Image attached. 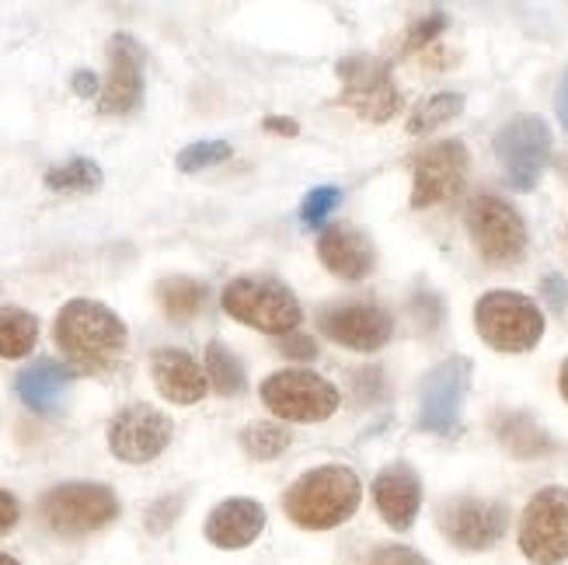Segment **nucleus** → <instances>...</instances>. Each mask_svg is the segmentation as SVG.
Returning <instances> with one entry per match:
<instances>
[{
	"label": "nucleus",
	"mask_w": 568,
	"mask_h": 565,
	"mask_svg": "<svg viewBox=\"0 0 568 565\" xmlns=\"http://www.w3.org/2000/svg\"><path fill=\"white\" fill-rule=\"evenodd\" d=\"M57 346L67 353L70 371L102 374L126 350V325L105 304L70 301L57 314Z\"/></svg>",
	"instance_id": "obj_1"
},
{
	"label": "nucleus",
	"mask_w": 568,
	"mask_h": 565,
	"mask_svg": "<svg viewBox=\"0 0 568 565\" xmlns=\"http://www.w3.org/2000/svg\"><path fill=\"white\" fill-rule=\"evenodd\" d=\"M359 500H363L359 475L353 468H345V464H325V468L301 475L286 488L283 509L296 527L332 531L353 517L359 509Z\"/></svg>",
	"instance_id": "obj_2"
},
{
	"label": "nucleus",
	"mask_w": 568,
	"mask_h": 565,
	"mask_svg": "<svg viewBox=\"0 0 568 565\" xmlns=\"http://www.w3.org/2000/svg\"><path fill=\"white\" fill-rule=\"evenodd\" d=\"M220 304H224V311L237 317L241 325H248L255 332H268V335H283V339L293 335L304 322V311L290 293V286H283L280 280H265V276H241L227 283L224 293H220Z\"/></svg>",
	"instance_id": "obj_3"
},
{
	"label": "nucleus",
	"mask_w": 568,
	"mask_h": 565,
	"mask_svg": "<svg viewBox=\"0 0 568 565\" xmlns=\"http://www.w3.org/2000/svg\"><path fill=\"white\" fill-rule=\"evenodd\" d=\"M478 335L499 353H527L545 335V314L516 290H488L475 304Z\"/></svg>",
	"instance_id": "obj_4"
},
{
	"label": "nucleus",
	"mask_w": 568,
	"mask_h": 565,
	"mask_svg": "<svg viewBox=\"0 0 568 565\" xmlns=\"http://www.w3.org/2000/svg\"><path fill=\"white\" fill-rule=\"evenodd\" d=\"M265 408L286 423H325L338 412V387L314 371H280L262 381Z\"/></svg>",
	"instance_id": "obj_5"
},
{
	"label": "nucleus",
	"mask_w": 568,
	"mask_h": 565,
	"mask_svg": "<svg viewBox=\"0 0 568 565\" xmlns=\"http://www.w3.org/2000/svg\"><path fill=\"white\" fill-rule=\"evenodd\" d=\"M42 517L63 537H81L119 517V500L109 485L63 482L42 496Z\"/></svg>",
	"instance_id": "obj_6"
},
{
	"label": "nucleus",
	"mask_w": 568,
	"mask_h": 565,
	"mask_svg": "<svg viewBox=\"0 0 568 565\" xmlns=\"http://www.w3.org/2000/svg\"><path fill=\"white\" fill-rule=\"evenodd\" d=\"M520 552L534 565H561L568 558V488L548 485L530 496L520 517Z\"/></svg>",
	"instance_id": "obj_7"
},
{
	"label": "nucleus",
	"mask_w": 568,
	"mask_h": 565,
	"mask_svg": "<svg viewBox=\"0 0 568 565\" xmlns=\"http://www.w3.org/2000/svg\"><path fill=\"white\" fill-rule=\"evenodd\" d=\"M496 158L513 189L530 192L551 158V130L540 115H513L496 133Z\"/></svg>",
	"instance_id": "obj_8"
},
{
	"label": "nucleus",
	"mask_w": 568,
	"mask_h": 565,
	"mask_svg": "<svg viewBox=\"0 0 568 565\" xmlns=\"http://www.w3.org/2000/svg\"><path fill=\"white\" fill-rule=\"evenodd\" d=\"M464 220H467V231H471V241L478 244V252L488 262L509 265L527 252L524 216L506 200H499V195H475V200L467 203Z\"/></svg>",
	"instance_id": "obj_9"
},
{
	"label": "nucleus",
	"mask_w": 568,
	"mask_h": 565,
	"mask_svg": "<svg viewBox=\"0 0 568 565\" xmlns=\"http://www.w3.org/2000/svg\"><path fill=\"white\" fill-rule=\"evenodd\" d=\"M471 384V360L450 356L426 374L418 395V430L436 436H454L460 430V405Z\"/></svg>",
	"instance_id": "obj_10"
},
{
	"label": "nucleus",
	"mask_w": 568,
	"mask_h": 565,
	"mask_svg": "<svg viewBox=\"0 0 568 565\" xmlns=\"http://www.w3.org/2000/svg\"><path fill=\"white\" fill-rule=\"evenodd\" d=\"M436 521L450 545L464 552H488L491 545L503 542V534L509 527V509L506 503H496V500L454 496L439 506Z\"/></svg>",
	"instance_id": "obj_11"
},
{
	"label": "nucleus",
	"mask_w": 568,
	"mask_h": 565,
	"mask_svg": "<svg viewBox=\"0 0 568 565\" xmlns=\"http://www.w3.org/2000/svg\"><path fill=\"white\" fill-rule=\"evenodd\" d=\"M342 81V105L356 109L369 122H387L402 105V94L390 81V67L374 57H345L338 63Z\"/></svg>",
	"instance_id": "obj_12"
},
{
	"label": "nucleus",
	"mask_w": 568,
	"mask_h": 565,
	"mask_svg": "<svg viewBox=\"0 0 568 565\" xmlns=\"http://www.w3.org/2000/svg\"><path fill=\"white\" fill-rule=\"evenodd\" d=\"M171 433H175V426H171V420L161 408L136 402L112 415L109 451L126 464H146L168 451Z\"/></svg>",
	"instance_id": "obj_13"
},
{
	"label": "nucleus",
	"mask_w": 568,
	"mask_h": 565,
	"mask_svg": "<svg viewBox=\"0 0 568 565\" xmlns=\"http://www.w3.org/2000/svg\"><path fill=\"white\" fill-rule=\"evenodd\" d=\"M415 185H412V206H436L450 203L454 195L464 189L467 175V147L460 140H443L433 143L426 151L415 154Z\"/></svg>",
	"instance_id": "obj_14"
},
{
	"label": "nucleus",
	"mask_w": 568,
	"mask_h": 565,
	"mask_svg": "<svg viewBox=\"0 0 568 565\" xmlns=\"http://www.w3.org/2000/svg\"><path fill=\"white\" fill-rule=\"evenodd\" d=\"M317 322L328 339H335L338 346L356 350V353H374L387 346V339L394 335L390 314L381 304H369V301L328 304V307H321Z\"/></svg>",
	"instance_id": "obj_15"
},
{
	"label": "nucleus",
	"mask_w": 568,
	"mask_h": 565,
	"mask_svg": "<svg viewBox=\"0 0 568 565\" xmlns=\"http://www.w3.org/2000/svg\"><path fill=\"white\" fill-rule=\"evenodd\" d=\"M143 46L119 32L109 39V81L98 94V112L102 115H130L143 102Z\"/></svg>",
	"instance_id": "obj_16"
},
{
	"label": "nucleus",
	"mask_w": 568,
	"mask_h": 565,
	"mask_svg": "<svg viewBox=\"0 0 568 565\" xmlns=\"http://www.w3.org/2000/svg\"><path fill=\"white\" fill-rule=\"evenodd\" d=\"M317 259L325 262L332 276L356 283V280L369 276V269L377 262V252H374V241H369L359 228L332 224L317 238Z\"/></svg>",
	"instance_id": "obj_17"
},
{
	"label": "nucleus",
	"mask_w": 568,
	"mask_h": 565,
	"mask_svg": "<svg viewBox=\"0 0 568 565\" xmlns=\"http://www.w3.org/2000/svg\"><path fill=\"white\" fill-rule=\"evenodd\" d=\"M374 503L387 527L408 531L418 517V506H423V478L415 475L412 464L394 461L374 478Z\"/></svg>",
	"instance_id": "obj_18"
},
{
	"label": "nucleus",
	"mask_w": 568,
	"mask_h": 565,
	"mask_svg": "<svg viewBox=\"0 0 568 565\" xmlns=\"http://www.w3.org/2000/svg\"><path fill=\"white\" fill-rule=\"evenodd\" d=\"M151 377L171 405H195L206 395V371L185 350H158L151 356Z\"/></svg>",
	"instance_id": "obj_19"
},
{
	"label": "nucleus",
	"mask_w": 568,
	"mask_h": 565,
	"mask_svg": "<svg viewBox=\"0 0 568 565\" xmlns=\"http://www.w3.org/2000/svg\"><path fill=\"white\" fill-rule=\"evenodd\" d=\"M265 527V509L255 500H224L206 517V537L216 548H248Z\"/></svg>",
	"instance_id": "obj_20"
},
{
	"label": "nucleus",
	"mask_w": 568,
	"mask_h": 565,
	"mask_svg": "<svg viewBox=\"0 0 568 565\" xmlns=\"http://www.w3.org/2000/svg\"><path fill=\"white\" fill-rule=\"evenodd\" d=\"M73 381V371L67 363L60 360H36L29 363L24 371L14 377V391H18V398L29 405L32 412H57L60 408V398H63V391L70 387Z\"/></svg>",
	"instance_id": "obj_21"
},
{
	"label": "nucleus",
	"mask_w": 568,
	"mask_h": 565,
	"mask_svg": "<svg viewBox=\"0 0 568 565\" xmlns=\"http://www.w3.org/2000/svg\"><path fill=\"white\" fill-rule=\"evenodd\" d=\"M39 342V317L24 307L0 304V360H21Z\"/></svg>",
	"instance_id": "obj_22"
},
{
	"label": "nucleus",
	"mask_w": 568,
	"mask_h": 565,
	"mask_svg": "<svg viewBox=\"0 0 568 565\" xmlns=\"http://www.w3.org/2000/svg\"><path fill=\"white\" fill-rule=\"evenodd\" d=\"M206 297H210L206 283L192 276H168L158 283V301L171 322H189V317H195L203 311Z\"/></svg>",
	"instance_id": "obj_23"
},
{
	"label": "nucleus",
	"mask_w": 568,
	"mask_h": 565,
	"mask_svg": "<svg viewBox=\"0 0 568 565\" xmlns=\"http://www.w3.org/2000/svg\"><path fill=\"white\" fill-rule=\"evenodd\" d=\"M464 112V94L460 91H439V94H429L426 102H418V109L412 112L408 119V133L423 137L429 130H439L454 122L457 115Z\"/></svg>",
	"instance_id": "obj_24"
},
{
	"label": "nucleus",
	"mask_w": 568,
	"mask_h": 565,
	"mask_svg": "<svg viewBox=\"0 0 568 565\" xmlns=\"http://www.w3.org/2000/svg\"><path fill=\"white\" fill-rule=\"evenodd\" d=\"M206 381L213 384L216 395H224V398H234L244 391V366L224 342H216V339L206 346Z\"/></svg>",
	"instance_id": "obj_25"
},
{
	"label": "nucleus",
	"mask_w": 568,
	"mask_h": 565,
	"mask_svg": "<svg viewBox=\"0 0 568 565\" xmlns=\"http://www.w3.org/2000/svg\"><path fill=\"white\" fill-rule=\"evenodd\" d=\"M102 168H98L91 158H70L57 168L45 171V189L53 192H94L102 185Z\"/></svg>",
	"instance_id": "obj_26"
},
{
	"label": "nucleus",
	"mask_w": 568,
	"mask_h": 565,
	"mask_svg": "<svg viewBox=\"0 0 568 565\" xmlns=\"http://www.w3.org/2000/svg\"><path fill=\"white\" fill-rule=\"evenodd\" d=\"M241 444H244V451H248L255 461H273V457H280L293 444V436L280 423H252L248 430L241 433Z\"/></svg>",
	"instance_id": "obj_27"
},
{
	"label": "nucleus",
	"mask_w": 568,
	"mask_h": 565,
	"mask_svg": "<svg viewBox=\"0 0 568 565\" xmlns=\"http://www.w3.org/2000/svg\"><path fill=\"white\" fill-rule=\"evenodd\" d=\"M234 151L227 140H200V143H189L179 151L175 164L179 171H185V175H192V171H203V168H213L220 161H227Z\"/></svg>",
	"instance_id": "obj_28"
},
{
	"label": "nucleus",
	"mask_w": 568,
	"mask_h": 565,
	"mask_svg": "<svg viewBox=\"0 0 568 565\" xmlns=\"http://www.w3.org/2000/svg\"><path fill=\"white\" fill-rule=\"evenodd\" d=\"M342 203V189L335 185H317L304 195V203H301V220H304V228H325V220L338 210Z\"/></svg>",
	"instance_id": "obj_29"
},
{
	"label": "nucleus",
	"mask_w": 568,
	"mask_h": 565,
	"mask_svg": "<svg viewBox=\"0 0 568 565\" xmlns=\"http://www.w3.org/2000/svg\"><path fill=\"white\" fill-rule=\"evenodd\" d=\"M443 29H447V14L443 11H436V14H426L423 21L415 24V29L405 36V53H412V49H423V46H429Z\"/></svg>",
	"instance_id": "obj_30"
},
{
	"label": "nucleus",
	"mask_w": 568,
	"mask_h": 565,
	"mask_svg": "<svg viewBox=\"0 0 568 565\" xmlns=\"http://www.w3.org/2000/svg\"><path fill=\"white\" fill-rule=\"evenodd\" d=\"M369 565H429L418 552L412 548H402V545H387V548H377Z\"/></svg>",
	"instance_id": "obj_31"
},
{
	"label": "nucleus",
	"mask_w": 568,
	"mask_h": 565,
	"mask_svg": "<svg viewBox=\"0 0 568 565\" xmlns=\"http://www.w3.org/2000/svg\"><path fill=\"white\" fill-rule=\"evenodd\" d=\"M540 293L548 297L551 311H565L568 307V283L558 273H548L545 280H540Z\"/></svg>",
	"instance_id": "obj_32"
},
{
	"label": "nucleus",
	"mask_w": 568,
	"mask_h": 565,
	"mask_svg": "<svg viewBox=\"0 0 568 565\" xmlns=\"http://www.w3.org/2000/svg\"><path fill=\"white\" fill-rule=\"evenodd\" d=\"M283 353L286 356H296V360H314L317 356V346H314V339H307V335H286L283 339Z\"/></svg>",
	"instance_id": "obj_33"
},
{
	"label": "nucleus",
	"mask_w": 568,
	"mask_h": 565,
	"mask_svg": "<svg viewBox=\"0 0 568 565\" xmlns=\"http://www.w3.org/2000/svg\"><path fill=\"white\" fill-rule=\"evenodd\" d=\"M18 517H21L18 500H14L11 493H4V488H0V537H4V534L18 524Z\"/></svg>",
	"instance_id": "obj_34"
},
{
	"label": "nucleus",
	"mask_w": 568,
	"mask_h": 565,
	"mask_svg": "<svg viewBox=\"0 0 568 565\" xmlns=\"http://www.w3.org/2000/svg\"><path fill=\"white\" fill-rule=\"evenodd\" d=\"M262 130L280 133V137H296V133H301V127H296V119H286V115H268V119L262 122Z\"/></svg>",
	"instance_id": "obj_35"
},
{
	"label": "nucleus",
	"mask_w": 568,
	"mask_h": 565,
	"mask_svg": "<svg viewBox=\"0 0 568 565\" xmlns=\"http://www.w3.org/2000/svg\"><path fill=\"white\" fill-rule=\"evenodd\" d=\"M73 91H78L81 98H94V94H102V88H98V78L91 70H78L73 73Z\"/></svg>",
	"instance_id": "obj_36"
},
{
	"label": "nucleus",
	"mask_w": 568,
	"mask_h": 565,
	"mask_svg": "<svg viewBox=\"0 0 568 565\" xmlns=\"http://www.w3.org/2000/svg\"><path fill=\"white\" fill-rule=\"evenodd\" d=\"M558 119H561V130L568 133V70L561 73V84H558Z\"/></svg>",
	"instance_id": "obj_37"
},
{
	"label": "nucleus",
	"mask_w": 568,
	"mask_h": 565,
	"mask_svg": "<svg viewBox=\"0 0 568 565\" xmlns=\"http://www.w3.org/2000/svg\"><path fill=\"white\" fill-rule=\"evenodd\" d=\"M558 387H561V398L568 402V360L561 363V374H558Z\"/></svg>",
	"instance_id": "obj_38"
},
{
	"label": "nucleus",
	"mask_w": 568,
	"mask_h": 565,
	"mask_svg": "<svg viewBox=\"0 0 568 565\" xmlns=\"http://www.w3.org/2000/svg\"><path fill=\"white\" fill-rule=\"evenodd\" d=\"M0 565H18V558H11V555L0 552Z\"/></svg>",
	"instance_id": "obj_39"
}]
</instances>
